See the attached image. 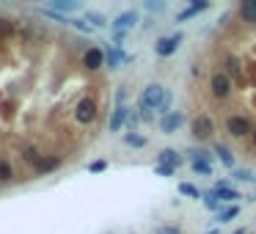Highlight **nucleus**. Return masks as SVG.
<instances>
[{"label":"nucleus","mask_w":256,"mask_h":234,"mask_svg":"<svg viewBox=\"0 0 256 234\" xmlns=\"http://www.w3.org/2000/svg\"><path fill=\"white\" fill-rule=\"evenodd\" d=\"M212 130H215V124H212L209 116H196V119H193V135H196L198 141H207L209 135H212Z\"/></svg>","instance_id":"obj_8"},{"label":"nucleus","mask_w":256,"mask_h":234,"mask_svg":"<svg viewBox=\"0 0 256 234\" xmlns=\"http://www.w3.org/2000/svg\"><path fill=\"white\" fill-rule=\"evenodd\" d=\"M201 201H204V207H207L209 212H221V210H223V207H221V198H218V193H215V190L201 193Z\"/></svg>","instance_id":"obj_18"},{"label":"nucleus","mask_w":256,"mask_h":234,"mask_svg":"<svg viewBox=\"0 0 256 234\" xmlns=\"http://www.w3.org/2000/svg\"><path fill=\"white\" fill-rule=\"evenodd\" d=\"M223 75H226L229 80H232V78H240V61H237V58H226V72H223Z\"/></svg>","instance_id":"obj_24"},{"label":"nucleus","mask_w":256,"mask_h":234,"mask_svg":"<svg viewBox=\"0 0 256 234\" xmlns=\"http://www.w3.org/2000/svg\"><path fill=\"white\" fill-rule=\"evenodd\" d=\"M240 17L243 22H256V0H243V6H240Z\"/></svg>","instance_id":"obj_16"},{"label":"nucleus","mask_w":256,"mask_h":234,"mask_svg":"<svg viewBox=\"0 0 256 234\" xmlns=\"http://www.w3.org/2000/svg\"><path fill=\"white\" fill-rule=\"evenodd\" d=\"M237 215H240V207L237 204H229V207H223V210L218 212V221H215V223H229V221H234Z\"/></svg>","instance_id":"obj_19"},{"label":"nucleus","mask_w":256,"mask_h":234,"mask_svg":"<svg viewBox=\"0 0 256 234\" xmlns=\"http://www.w3.org/2000/svg\"><path fill=\"white\" fill-rule=\"evenodd\" d=\"M80 8V3H75V0H55L53 3V8H50V11H78Z\"/></svg>","instance_id":"obj_20"},{"label":"nucleus","mask_w":256,"mask_h":234,"mask_svg":"<svg viewBox=\"0 0 256 234\" xmlns=\"http://www.w3.org/2000/svg\"><path fill=\"white\" fill-rule=\"evenodd\" d=\"M232 176H234V179H240V182H256V174H251V171H245V168L232 171Z\"/></svg>","instance_id":"obj_26"},{"label":"nucleus","mask_w":256,"mask_h":234,"mask_svg":"<svg viewBox=\"0 0 256 234\" xmlns=\"http://www.w3.org/2000/svg\"><path fill=\"white\" fill-rule=\"evenodd\" d=\"M75 119H78L80 124H91V121L96 119V102L94 99H80L78 110H75Z\"/></svg>","instance_id":"obj_6"},{"label":"nucleus","mask_w":256,"mask_h":234,"mask_svg":"<svg viewBox=\"0 0 256 234\" xmlns=\"http://www.w3.org/2000/svg\"><path fill=\"white\" fill-rule=\"evenodd\" d=\"M155 234H182V229L179 226H160Z\"/></svg>","instance_id":"obj_32"},{"label":"nucleus","mask_w":256,"mask_h":234,"mask_svg":"<svg viewBox=\"0 0 256 234\" xmlns=\"http://www.w3.org/2000/svg\"><path fill=\"white\" fill-rule=\"evenodd\" d=\"M69 25H72V28H78V30H83V33H91V30H94L85 19H69Z\"/></svg>","instance_id":"obj_28"},{"label":"nucleus","mask_w":256,"mask_h":234,"mask_svg":"<svg viewBox=\"0 0 256 234\" xmlns=\"http://www.w3.org/2000/svg\"><path fill=\"white\" fill-rule=\"evenodd\" d=\"M179 44H182V33H171V36H163L157 39L155 44V53L160 55V58H168V55H173L179 50Z\"/></svg>","instance_id":"obj_3"},{"label":"nucleus","mask_w":256,"mask_h":234,"mask_svg":"<svg viewBox=\"0 0 256 234\" xmlns=\"http://www.w3.org/2000/svg\"><path fill=\"white\" fill-rule=\"evenodd\" d=\"M232 234H248V232H245V229H237V232H232Z\"/></svg>","instance_id":"obj_33"},{"label":"nucleus","mask_w":256,"mask_h":234,"mask_svg":"<svg viewBox=\"0 0 256 234\" xmlns=\"http://www.w3.org/2000/svg\"><path fill=\"white\" fill-rule=\"evenodd\" d=\"M254 141H256V132H254Z\"/></svg>","instance_id":"obj_35"},{"label":"nucleus","mask_w":256,"mask_h":234,"mask_svg":"<svg viewBox=\"0 0 256 234\" xmlns=\"http://www.w3.org/2000/svg\"><path fill=\"white\" fill-rule=\"evenodd\" d=\"M11 165H8L6 160H0V182H11Z\"/></svg>","instance_id":"obj_27"},{"label":"nucleus","mask_w":256,"mask_h":234,"mask_svg":"<svg viewBox=\"0 0 256 234\" xmlns=\"http://www.w3.org/2000/svg\"><path fill=\"white\" fill-rule=\"evenodd\" d=\"M179 162H182V157H179L176 149H163V152H160V165H171V168H179Z\"/></svg>","instance_id":"obj_17"},{"label":"nucleus","mask_w":256,"mask_h":234,"mask_svg":"<svg viewBox=\"0 0 256 234\" xmlns=\"http://www.w3.org/2000/svg\"><path fill=\"white\" fill-rule=\"evenodd\" d=\"M207 234H221V232H218V229H209V232Z\"/></svg>","instance_id":"obj_34"},{"label":"nucleus","mask_w":256,"mask_h":234,"mask_svg":"<svg viewBox=\"0 0 256 234\" xmlns=\"http://www.w3.org/2000/svg\"><path fill=\"white\" fill-rule=\"evenodd\" d=\"M182 124H185V116L182 113H166L163 121H160V130L166 132V135H171V132H176Z\"/></svg>","instance_id":"obj_10"},{"label":"nucleus","mask_w":256,"mask_h":234,"mask_svg":"<svg viewBox=\"0 0 256 234\" xmlns=\"http://www.w3.org/2000/svg\"><path fill=\"white\" fill-rule=\"evenodd\" d=\"M212 149H215V155H218V160H221L229 171H234V155H232V152H229L223 144H215Z\"/></svg>","instance_id":"obj_14"},{"label":"nucleus","mask_w":256,"mask_h":234,"mask_svg":"<svg viewBox=\"0 0 256 234\" xmlns=\"http://www.w3.org/2000/svg\"><path fill=\"white\" fill-rule=\"evenodd\" d=\"M121 61H127V55L121 53V47H107L105 50V64H107V69H119V64Z\"/></svg>","instance_id":"obj_12"},{"label":"nucleus","mask_w":256,"mask_h":234,"mask_svg":"<svg viewBox=\"0 0 256 234\" xmlns=\"http://www.w3.org/2000/svg\"><path fill=\"white\" fill-rule=\"evenodd\" d=\"M226 130H229V135H234V138H245V135L251 132V121L245 119V116H229Z\"/></svg>","instance_id":"obj_4"},{"label":"nucleus","mask_w":256,"mask_h":234,"mask_svg":"<svg viewBox=\"0 0 256 234\" xmlns=\"http://www.w3.org/2000/svg\"><path fill=\"white\" fill-rule=\"evenodd\" d=\"M168 91L163 88V85H146L141 94V99H138V108H141V113H152V110H160L163 102H166Z\"/></svg>","instance_id":"obj_1"},{"label":"nucleus","mask_w":256,"mask_h":234,"mask_svg":"<svg viewBox=\"0 0 256 234\" xmlns=\"http://www.w3.org/2000/svg\"><path fill=\"white\" fill-rule=\"evenodd\" d=\"M105 168H107V162H105V160H94V162L88 165V171H94V174H99V171H105Z\"/></svg>","instance_id":"obj_31"},{"label":"nucleus","mask_w":256,"mask_h":234,"mask_svg":"<svg viewBox=\"0 0 256 234\" xmlns=\"http://www.w3.org/2000/svg\"><path fill=\"white\" fill-rule=\"evenodd\" d=\"M209 88H212V94L218 96V99H226V96L232 94V80H229L223 72H218V75H212V80H209Z\"/></svg>","instance_id":"obj_5"},{"label":"nucleus","mask_w":256,"mask_h":234,"mask_svg":"<svg viewBox=\"0 0 256 234\" xmlns=\"http://www.w3.org/2000/svg\"><path fill=\"white\" fill-rule=\"evenodd\" d=\"M85 22H91V28H105L107 19L99 11H85Z\"/></svg>","instance_id":"obj_23"},{"label":"nucleus","mask_w":256,"mask_h":234,"mask_svg":"<svg viewBox=\"0 0 256 234\" xmlns=\"http://www.w3.org/2000/svg\"><path fill=\"white\" fill-rule=\"evenodd\" d=\"M187 160H190L193 171H198V174H204V176H212V157H209V152L190 149L187 152Z\"/></svg>","instance_id":"obj_2"},{"label":"nucleus","mask_w":256,"mask_h":234,"mask_svg":"<svg viewBox=\"0 0 256 234\" xmlns=\"http://www.w3.org/2000/svg\"><path fill=\"white\" fill-rule=\"evenodd\" d=\"M173 171H176V168H171V165H160V162L155 165V174L157 176H173Z\"/></svg>","instance_id":"obj_29"},{"label":"nucleus","mask_w":256,"mask_h":234,"mask_svg":"<svg viewBox=\"0 0 256 234\" xmlns=\"http://www.w3.org/2000/svg\"><path fill=\"white\" fill-rule=\"evenodd\" d=\"M179 193L187 198H201V190L196 185H190V182H179Z\"/></svg>","instance_id":"obj_21"},{"label":"nucleus","mask_w":256,"mask_h":234,"mask_svg":"<svg viewBox=\"0 0 256 234\" xmlns=\"http://www.w3.org/2000/svg\"><path fill=\"white\" fill-rule=\"evenodd\" d=\"M58 165H61L58 157H50V160H42V162H39V171H42V174H50V171H55Z\"/></svg>","instance_id":"obj_25"},{"label":"nucleus","mask_w":256,"mask_h":234,"mask_svg":"<svg viewBox=\"0 0 256 234\" xmlns=\"http://www.w3.org/2000/svg\"><path fill=\"white\" fill-rule=\"evenodd\" d=\"M124 144L127 146H135V149H143V146H146V138H143V135H138V132H127Z\"/></svg>","instance_id":"obj_22"},{"label":"nucleus","mask_w":256,"mask_h":234,"mask_svg":"<svg viewBox=\"0 0 256 234\" xmlns=\"http://www.w3.org/2000/svg\"><path fill=\"white\" fill-rule=\"evenodd\" d=\"M113 33H127V30H132L138 25V11H124V14H119V17L113 19Z\"/></svg>","instance_id":"obj_7"},{"label":"nucleus","mask_w":256,"mask_h":234,"mask_svg":"<svg viewBox=\"0 0 256 234\" xmlns=\"http://www.w3.org/2000/svg\"><path fill=\"white\" fill-rule=\"evenodd\" d=\"M204 8H207V3H204V0H196V3H190L187 8H182V11L176 14V22H187V19H193L196 14H201Z\"/></svg>","instance_id":"obj_11"},{"label":"nucleus","mask_w":256,"mask_h":234,"mask_svg":"<svg viewBox=\"0 0 256 234\" xmlns=\"http://www.w3.org/2000/svg\"><path fill=\"white\" fill-rule=\"evenodd\" d=\"M83 64H85V69H99L102 64H105V50H99V47H91V50H85V55H83Z\"/></svg>","instance_id":"obj_9"},{"label":"nucleus","mask_w":256,"mask_h":234,"mask_svg":"<svg viewBox=\"0 0 256 234\" xmlns=\"http://www.w3.org/2000/svg\"><path fill=\"white\" fill-rule=\"evenodd\" d=\"M215 193H218V198H221V201H229V204H234V201H237L240 198V190L234 185H226V187H212Z\"/></svg>","instance_id":"obj_15"},{"label":"nucleus","mask_w":256,"mask_h":234,"mask_svg":"<svg viewBox=\"0 0 256 234\" xmlns=\"http://www.w3.org/2000/svg\"><path fill=\"white\" fill-rule=\"evenodd\" d=\"M130 119V108H124V105H119V108L113 110V116H110V132H119L121 124Z\"/></svg>","instance_id":"obj_13"},{"label":"nucleus","mask_w":256,"mask_h":234,"mask_svg":"<svg viewBox=\"0 0 256 234\" xmlns=\"http://www.w3.org/2000/svg\"><path fill=\"white\" fill-rule=\"evenodd\" d=\"M25 160H28V162H36V168H39V162H42V160H39V155H36V149H30V146L25 149Z\"/></svg>","instance_id":"obj_30"}]
</instances>
